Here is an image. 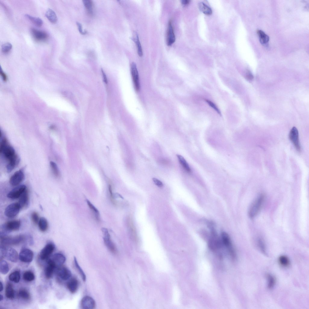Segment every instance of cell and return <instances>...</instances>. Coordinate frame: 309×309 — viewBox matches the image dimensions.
Listing matches in <instances>:
<instances>
[{"label": "cell", "instance_id": "46", "mask_svg": "<svg viewBox=\"0 0 309 309\" xmlns=\"http://www.w3.org/2000/svg\"><path fill=\"white\" fill-rule=\"evenodd\" d=\"M205 100L211 107H212L219 114L221 115V113L219 110L214 103L209 100L206 99H205Z\"/></svg>", "mask_w": 309, "mask_h": 309}, {"label": "cell", "instance_id": "54", "mask_svg": "<svg viewBox=\"0 0 309 309\" xmlns=\"http://www.w3.org/2000/svg\"><path fill=\"white\" fill-rule=\"evenodd\" d=\"M3 289V286L2 282L1 281L0 282V291H2Z\"/></svg>", "mask_w": 309, "mask_h": 309}, {"label": "cell", "instance_id": "48", "mask_svg": "<svg viewBox=\"0 0 309 309\" xmlns=\"http://www.w3.org/2000/svg\"><path fill=\"white\" fill-rule=\"evenodd\" d=\"M152 180L155 184L158 186L159 187H162L163 186V183L158 179L155 178H152Z\"/></svg>", "mask_w": 309, "mask_h": 309}, {"label": "cell", "instance_id": "50", "mask_svg": "<svg viewBox=\"0 0 309 309\" xmlns=\"http://www.w3.org/2000/svg\"><path fill=\"white\" fill-rule=\"evenodd\" d=\"M247 79L248 80H251L253 78V76L252 74L250 72H248L246 75Z\"/></svg>", "mask_w": 309, "mask_h": 309}, {"label": "cell", "instance_id": "6", "mask_svg": "<svg viewBox=\"0 0 309 309\" xmlns=\"http://www.w3.org/2000/svg\"><path fill=\"white\" fill-rule=\"evenodd\" d=\"M101 231L104 235L103 239L105 245L111 253H116L117 251L116 247L111 240L108 229L106 228H101Z\"/></svg>", "mask_w": 309, "mask_h": 309}, {"label": "cell", "instance_id": "49", "mask_svg": "<svg viewBox=\"0 0 309 309\" xmlns=\"http://www.w3.org/2000/svg\"><path fill=\"white\" fill-rule=\"evenodd\" d=\"M76 24L80 33L82 34H85L86 33V32L83 31L82 25L81 24L78 22H77Z\"/></svg>", "mask_w": 309, "mask_h": 309}, {"label": "cell", "instance_id": "24", "mask_svg": "<svg viewBox=\"0 0 309 309\" xmlns=\"http://www.w3.org/2000/svg\"><path fill=\"white\" fill-rule=\"evenodd\" d=\"M5 295L6 297L10 299H13L14 297V292L12 285L8 283L6 286Z\"/></svg>", "mask_w": 309, "mask_h": 309}, {"label": "cell", "instance_id": "31", "mask_svg": "<svg viewBox=\"0 0 309 309\" xmlns=\"http://www.w3.org/2000/svg\"><path fill=\"white\" fill-rule=\"evenodd\" d=\"M180 163L184 169L187 172H191L190 168L184 158L181 155L179 154L177 155Z\"/></svg>", "mask_w": 309, "mask_h": 309}, {"label": "cell", "instance_id": "7", "mask_svg": "<svg viewBox=\"0 0 309 309\" xmlns=\"http://www.w3.org/2000/svg\"><path fill=\"white\" fill-rule=\"evenodd\" d=\"M21 209V206L18 202L12 203L5 208V215L8 218H13L18 214Z\"/></svg>", "mask_w": 309, "mask_h": 309}, {"label": "cell", "instance_id": "17", "mask_svg": "<svg viewBox=\"0 0 309 309\" xmlns=\"http://www.w3.org/2000/svg\"><path fill=\"white\" fill-rule=\"evenodd\" d=\"M175 41V37L171 21L168 22L167 35V44L168 46L172 45Z\"/></svg>", "mask_w": 309, "mask_h": 309}, {"label": "cell", "instance_id": "44", "mask_svg": "<svg viewBox=\"0 0 309 309\" xmlns=\"http://www.w3.org/2000/svg\"><path fill=\"white\" fill-rule=\"evenodd\" d=\"M7 248L4 245H1L0 248V260L6 257Z\"/></svg>", "mask_w": 309, "mask_h": 309}, {"label": "cell", "instance_id": "34", "mask_svg": "<svg viewBox=\"0 0 309 309\" xmlns=\"http://www.w3.org/2000/svg\"><path fill=\"white\" fill-rule=\"evenodd\" d=\"M9 271L8 263L5 260H2L0 262V272L3 274H6Z\"/></svg>", "mask_w": 309, "mask_h": 309}, {"label": "cell", "instance_id": "30", "mask_svg": "<svg viewBox=\"0 0 309 309\" xmlns=\"http://www.w3.org/2000/svg\"><path fill=\"white\" fill-rule=\"evenodd\" d=\"M38 225L40 230L42 232L46 231L48 229V221L44 217H42L40 218Z\"/></svg>", "mask_w": 309, "mask_h": 309}, {"label": "cell", "instance_id": "5", "mask_svg": "<svg viewBox=\"0 0 309 309\" xmlns=\"http://www.w3.org/2000/svg\"><path fill=\"white\" fill-rule=\"evenodd\" d=\"M221 237L222 244L225 247L231 257L234 259L236 256L235 252L229 235L226 232H222Z\"/></svg>", "mask_w": 309, "mask_h": 309}, {"label": "cell", "instance_id": "28", "mask_svg": "<svg viewBox=\"0 0 309 309\" xmlns=\"http://www.w3.org/2000/svg\"><path fill=\"white\" fill-rule=\"evenodd\" d=\"M198 6L200 10L204 14L207 15L212 14V9L204 3H199Z\"/></svg>", "mask_w": 309, "mask_h": 309}, {"label": "cell", "instance_id": "18", "mask_svg": "<svg viewBox=\"0 0 309 309\" xmlns=\"http://www.w3.org/2000/svg\"><path fill=\"white\" fill-rule=\"evenodd\" d=\"M56 267L52 261L49 259L47 261V264L45 269V275L47 279L51 278Z\"/></svg>", "mask_w": 309, "mask_h": 309}, {"label": "cell", "instance_id": "19", "mask_svg": "<svg viewBox=\"0 0 309 309\" xmlns=\"http://www.w3.org/2000/svg\"><path fill=\"white\" fill-rule=\"evenodd\" d=\"M126 223L129 234L133 239H136L137 237V234L133 224L132 218L128 216L127 218Z\"/></svg>", "mask_w": 309, "mask_h": 309}, {"label": "cell", "instance_id": "12", "mask_svg": "<svg viewBox=\"0 0 309 309\" xmlns=\"http://www.w3.org/2000/svg\"><path fill=\"white\" fill-rule=\"evenodd\" d=\"M33 253L31 250L27 248H24L21 251L19 258L22 262L25 263H29L33 260Z\"/></svg>", "mask_w": 309, "mask_h": 309}, {"label": "cell", "instance_id": "45", "mask_svg": "<svg viewBox=\"0 0 309 309\" xmlns=\"http://www.w3.org/2000/svg\"><path fill=\"white\" fill-rule=\"evenodd\" d=\"M31 219L33 222L35 224L38 223L39 220V215L36 212H33L31 214Z\"/></svg>", "mask_w": 309, "mask_h": 309}, {"label": "cell", "instance_id": "29", "mask_svg": "<svg viewBox=\"0 0 309 309\" xmlns=\"http://www.w3.org/2000/svg\"><path fill=\"white\" fill-rule=\"evenodd\" d=\"M25 17L36 26L40 27L43 24L42 20L40 18L33 17L28 14H25Z\"/></svg>", "mask_w": 309, "mask_h": 309}, {"label": "cell", "instance_id": "13", "mask_svg": "<svg viewBox=\"0 0 309 309\" xmlns=\"http://www.w3.org/2000/svg\"><path fill=\"white\" fill-rule=\"evenodd\" d=\"M24 173L21 170L16 171L11 177L9 183L12 186H18L24 180Z\"/></svg>", "mask_w": 309, "mask_h": 309}, {"label": "cell", "instance_id": "3", "mask_svg": "<svg viewBox=\"0 0 309 309\" xmlns=\"http://www.w3.org/2000/svg\"><path fill=\"white\" fill-rule=\"evenodd\" d=\"M26 237L23 235L9 237L6 235H1L0 241L2 245H15L24 241Z\"/></svg>", "mask_w": 309, "mask_h": 309}, {"label": "cell", "instance_id": "14", "mask_svg": "<svg viewBox=\"0 0 309 309\" xmlns=\"http://www.w3.org/2000/svg\"><path fill=\"white\" fill-rule=\"evenodd\" d=\"M55 272L57 275L63 280L68 279L72 275L70 271L66 267L62 266L57 267Z\"/></svg>", "mask_w": 309, "mask_h": 309}, {"label": "cell", "instance_id": "35", "mask_svg": "<svg viewBox=\"0 0 309 309\" xmlns=\"http://www.w3.org/2000/svg\"><path fill=\"white\" fill-rule=\"evenodd\" d=\"M74 263L75 266L78 272L81 277L82 280L84 282L86 280V275L82 269L79 266L77 259L75 257H74Z\"/></svg>", "mask_w": 309, "mask_h": 309}, {"label": "cell", "instance_id": "41", "mask_svg": "<svg viewBox=\"0 0 309 309\" xmlns=\"http://www.w3.org/2000/svg\"><path fill=\"white\" fill-rule=\"evenodd\" d=\"M50 166L54 175L56 177H58L59 175V171L56 164L53 161L50 162Z\"/></svg>", "mask_w": 309, "mask_h": 309}, {"label": "cell", "instance_id": "47", "mask_svg": "<svg viewBox=\"0 0 309 309\" xmlns=\"http://www.w3.org/2000/svg\"><path fill=\"white\" fill-rule=\"evenodd\" d=\"M258 243L259 247H260L261 250L263 252H265V246L264 243L262 239H259L258 240Z\"/></svg>", "mask_w": 309, "mask_h": 309}, {"label": "cell", "instance_id": "9", "mask_svg": "<svg viewBox=\"0 0 309 309\" xmlns=\"http://www.w3.org/2000/svg\"><path fill=\"white\" fill-rule=\"evenodd\" d=\"M289 137L296 149L298 151H300L301 150V146L299 139L298 132L295 127H293L291 130Z\"/></svg>", "mask_w": 309, "mask_h": 309}, {"label": "cell", "instance_id": "2", "mask_svg": "<svg viewBox=\"0 0 309 309\" xmlns=\"http://www.w3.org/2000/svg\"><path fill=\"white\" fill-rule=\"evenodd\" d=\"M210 237L209 241V246L212 250H216L220 249L222 244L221 237L218 236L213 227L211 226Z\"/></svg>", "mask_w": 309, "mask_h": 309}, {"label": "cell", "instance_id": "51", "mask_svg": "<svg viewBox=\"0 0 309 309\" xmlns=\"http://www.w3.org/2000/svg\"><path fill=\"white\" fill-rule=\"evenodd\" d=\"M189 1L188 0H182L181 1V3L183 5H186L189 3Z\"/></svg>", "mask_w": 309, "mask_h": 309}, {"label": "cell", "instance_id": "10", "mask_svg": "<svg viewBox=\"0 0 309 309\" xmlns=\"http://www.w3.org/2000/svg\"><path fill=\"white\" fill-rule=\"evenodd\" d=\"M26 186L24 185L18 186L7 194V197L11 199H17L21 196L22 194L27 190Z\"/></svg>", "mask_w": 309, "mask_h": 309}, {"label": "cell", "instance_id": "4", "mask_svg": "<svg viewBox=\"0 0 309 309\" xmlns=\"http://www.w3.org/2000/svg\"><path fill=\"white\" fill-rule=\"evenodd\" d=\"M21 226V221L18 220L8 221L3 224L1 228L0 235H5V234L12 231L18 230Z\"/></svg>", "mask_w": 309, "mask_h": 309}, {"label": "cell", "instance_id": "21", "mask_svg": "<svg viewBox=\"0 0 309 309\" xmlns=\"http://www.w3.org/2000/svg\"><path fill=\"white\" fill-rule=\"evenodd\" d=\"M9 261L16 263L18 261L19 255L15 250L11 247L7 248L6 257Z\"/></svg>", "mask_w": 309, "mask_h": 309}, {"label": "cell", "instance_id": "25", "mask_svg": "<svg viewBox=\"0 0 309 309\" xmlns=\"http://www.w3.org/2000/svg\"><path fill=\"white\" fill-rule=\"evenodd\" d=\"M45 16L51 23L55 24L57 22V17L55 12L52 9H48L46 12Z\"/></svg>", "mask_w": 309, "mask_h": 309}, {"label": "cell", "instance_id": "55", "mask_svg": "<svg viewBox=\"0 0 309 309\" xmlns=\"http://www.w3.org/2000/svg\"><path fill=\"white\" fill-rule=\"evenodd\" d=\"M3 299V297L1 294L0 295V301H1Z\"/></svg>", "mask_w": 309, "mask_h": 309}, {"label": "cell", "instance_id": "33", "mask_svg": "<svg viewBox=\"0 0 309 309\" xmlns=\"http://www.w3.org/2000/svg\"><path fill=\"white\" fill-rule=\"evenodd\" d=\"M9 280L16 283H18L20 279V274L18 271H15L11 273L8 277Z\"/></svg>", "mask_w": 309, "mask_h": 309}, {"label": "cell", "instance_id": "53", "mask_svg": "<svg viewBox=\"0 0 309 309\" xmlns=\"http://www.w3.org/2000/svg\"><path fill=\"white\" fill-rule=\"evenodd\" d=\"M1 73L2 75L3 79H4L5 81H6V77L5 73L2 72H1Z\"/></svg>", "mask_w": 309, "mask_h": 309}, {"label": "cell", "instance_id": "37", "mask_svg": "<svg viewBox=\"0 0 309 309\" xmlns=\"http://www.w3.org/2000/svg\"><path fill=\"white\" fill-rule=\"evenodd\" d=\"M24 280L27 282H31L34 280L35 276L33 272L30 271L25 272L23 276Z\"/></svg>", "mask_w": 309, "mask_h": 309}, {"label": "cell", "instance_id": "39", "mask_svg": "<svg viewBox=\"0 0 309 309\" xmlns=\"http://www.w3.org/2000/svg\"><path fill=\"white\" fill-rule=\"evenodd\" d=\"M83 3L88 12L92 14L93 12V5L92 1L89 0H83Z\"/></svg>", "mask_w": 309, "mask_h": 309}, {"label": "cell", "instance_id": "32", "mask_svg": "<svg viewBox=\"0 0 309 309\" xmlns=\"http://www.w3.org/2000/svg\"><path fill=\"white\" fill-rule=\"evenodd\" d=\"M260 43L263 44H266L269 41V37L263 31L261 30L257 31Z\"/></svg>", "mask_w": 309, "mask_h": 309}, {"label": "cell", "instance_id": "20", "mask_svg": "<svg viewBox=\"0 0 309 309\" xmlns=\"http://www.w3.org/2000/svg\"><path fill=\"white\" fill-rule=\"evenodd\" d=\"M57 267L62 266L65 261V257L62 254L60 253L55 254L49 259Z\"/></svg>", "mask_w": 309, "mask_h": 309}, {"label": "cell", "instance_id": "23", "mask_svg": "<svg viewBox=\"0 0 309 309\" xmlns=\"http://www.w3.org/2000/svg\"><path fill=\"white\" fill-rule=\"evenodd\" d=\"M78 286V281L75 278L71 279L67 283V286L68 290L72 293H74L76 291Z\"/></svg>", "mask_w": 309, "mask_h": 309}, {"label": "cell", "instance_id": "43", "mask_svg": "<svg viewBox=\"0 0 309 309\" xmlns=\"http://www.w3.org/2000/svg\"><path fill=\"white\" fill-rule=\"evenodd\" d=\"M108 191L110 200L112 203L114 205L117 204V202L114 198V195L113 192L112 186L110 184L108 185Z\"/></svg>", "mask_w": 309, "mask_h": 309}, {"label": "cell", "instance_id": "8", "mask_svg": "<svg viewBox=\"0 0 309 309\" xmlns=\"http://www.w3.org/2000/svg\"><path fill=\"white\" fill-rule=\"evenodd\" d=\"M131 72L134 88L136 91L138 92L140 90V84L138 72L135 62L131 64Z\"/></svg>", "mask_w": 309, "mask_h": 309}, {"label": "cell", "instance_id": "16", "mask_svg": "<svg viewBox=\"0 0 309 309\" xmlns=\"http://www.w3.org/2000/svg\"><path fill=\"white\" fill-rule=\"evenodd\" d=\"M30 31L33 38L37 41H43L46 40L48 37V34L45 32L34 28H31Z\"/></svg>", "mask_w": 309, "mask_h": 309}, {"label": "cell", "instance_id": "42", "mask_svg": "<svg viewBox=\"0 0 309 309\" xmlns=\"http://www.w3.org/2000/svg\"><path fill=\"white\" fill-rule=\"evenodd\" d=\"M12 48V45L9 43H6L3 44L1 47L2 52L4 53H7L9 52Z\"/></svg>", "mask_w": 309, "mask_h": 309}, {"label": "cell", "instance_id": "15", "mask_svg": "<svg viewBox=\"0 0 309 309\" xmlns=\"http://www.w3.org/2000/svg\"><path fill=\"white\" fill-rule=\"evenodd\" d=\"M81 308L84 309H93L95 308L96 303L91 297L86 296L84 297L81 302Z\"/></svg>", "mask_w": 309, "mask_h": 309}, {"label": "cell", "instance_id": "38", "mask_svg": "<svg viewBox=\"0 0 309 309\" xmlns=\"http://www.w3.org/2000/svg\"><path fill=\"white\" fill-rule=\"evenodd\" d=\"M279 261L280 264L284 267H287L290 264L288 258L286 256L282 255L279 258Z\"/></svg>", "mask_w": 309, "mask_h": 309}, {"label": "cell", "instance_id": "22", "mask_svg": "<svg viewBox=\"0 0 309 309\" xmlns=\"http://www.w3.org/2000/svg\"><path fill=\"white\" fill-rule=\"evenodd\" d=\"M21 208H23L27 207L29 203V196L28 192L26 190L19 197L18 202Z\"/></svg>", "mask_w": 309, "mask_h": 309}, {"label": "cell", "instance_id": "40", "mask_svg": "<svg viewBox=\"0 0 309 309\" xmlns=\"http://www.w3.org/2000/svg\"><path fill=\"white\" fill-rule=\"evenodd\" d=\"M267 278L268 279V287L269 289H271L275 285V279L273 276L270 275H268Z\"/></svg>", "mask_w": 309, "mask_h": 309}, {"label": "cell", "instance_id": "1", "mask_svg": "<svg viewBox=\"0 0 309 309\" xmlns=\"http://www.w3.org/2000/svg\"><path fill=\"white\" fill-rule=\"evenodd\" d=\"M264 199L263 194L259 195L251 205L248 211V214L251 218H254L258 214Z\"/></svg>", "mask_w": 309, "mask_h": 309}, {"label": "cell", "instance_id": "11", "mask_svg": "<svg viewBox=\"0 0 309 309\" xmlns=\"http://www.w3.org/2000/svg\"><path fill=\"white\" fill-rule=\"evenodd\" d=\"M55 248V245L52 243L47 244L41 250L39 256L42 260L47 259L53 252Z\"/></svg>", "mask_w": 309, "mask_h": 309}, {"label": "cell", "instance_id": "52", "mask_svg": "<svg viewBox=\"0 0 309 309\" xmlns=\"http://www.w3.org/2000/svg\"><path fill=\"white\" fill-rule=\"evenodd\" d=\"M102 74H103V78H104V81H105V83H107V79L106 77V76L105 75V73H104V71H103V70H102Z\"/></svg>", "mask_w": 309, "mask_h": 309}, {"label": "cell", "instance_id": "26", "mask_svg": "<svg viewBox=\"0 0 309 309\" xmlns=\"http://www.w3.org/2000/svg\"><path fill=\"white\" fill-rule=\"evenodd\" d=\"M132 39L136 44L137 49L138 53L139 56L140 57L142 56L143 55L142 50L138 34L136 32L134 33V34Z\"/></svg>", "mask_w": 309, "mask_h": 309}, {"label": "cell", "instance_id": "36", "mask_svg": "<svg viewBox=\"0 0 309 309\" xmlns=\"http://www.w3.org/2000/svg\"><path fill=\"white\" fill-rule=\"evenodd\" d=\"M18 296L20 298L26 300L29 299L30 298L29 292L24 289L19 290L18 293Z\"/></svg>", "mask_w": 309, "mask_h": 309}, {"label": "cell", "instance_id": "27", "mask_svg": "<svg viewBox=\"0 0 309 309\" xmlns=\"http://www.w3.org/2000/svg\"><path fill=\"white\" fill-rule=\"evenodd\" d=\"M86 202L89 207L93 214L96 220L97 221H99L100 219V215L99 211L88 200L86 199Z\"/></svg>", "mask_w": 309, "mask_h": 309}]
</instances>
